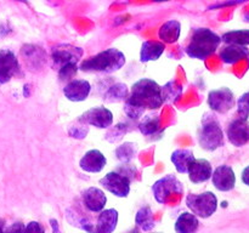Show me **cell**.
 Returning <instances> with one entry per match:
<instances>
[{"mask_svg":"<svg viewBox=\"0 0 249 233\" xmlns=\"http://www.w3.org/2000/svg\"><path fill=\"white\" fill-rule=\"evenodd\" d=\"M91 91V85L85 79H72L63 87V95L72 102L85 101Z\"/></svg>","mask_w":249,"mask_h":233,"instance_id":"14","label":"cell"},{"mask_svg":"<svg viewBox=\"0 0 249 233\" xmlns=\"http://www.w3.org/2000/svg\"><path fill=\"white\" fill-rule=\"evenodd\" d=\"M160 87H162V96L164 102L177 101L182 92V86H180L177 82H169Z\"/></svg>","mask_w":249,"mask_h":233,"instance_id":"28","label":"cell"},{"mask_svg":"<svg viewBox=\"0 0 249 233\" xmlns=\"http://www.w3.org/2000/svg\"><path fill=\"white\" fill-rule=\"evenodd\" d=\"M80 120L87 125L95 126L97 129H107L113 123V113L106 107H92L79 116Z\"/></svg>","mask_w":249,"mask_h":233,"instance_id":"8","label":"cell"},{"mask_svg":"<svg viewBox=\"0 0 249 233\" xmlns=\"http://www.w3.org/2000/svg\"><path fill=\"white\" fill-rule=\"evenodd\" d=\"M125 65V55L118 49H107L97 55L83 61L80 69L84 72L113 73Z\"/></svg>","mask_w":249,"mask_h":233,"instance_id":"3","label":"cell"},{"mask_svg":"<svg viewBox=\"0 0 249 233\" xmlns=\"http://www.w3.org/2000/svg\"><path fill=\"white\" fill-rule=\"evenodd\" d=\"M135 223L136 227H139L142 231H146V232L153 230L156 223L155 217H153V213L152 210H151L150 206H142V208L136 213Z\"/></svg>","mask_w":249,"mask_h":233,"instance_id":"25","label":"cell"},{"mask_svg":"<svg viewBox=\"0 0 249 233\" xmlns=\"http://www.w3.org/2000/svg\"><path fill=\"white\" fill-rule=\"evenodd\" d=\"M107 159L99 150H90L80 158L79 166L85 172H100L106 166Z\"/></svg>","mask_w":249,"mask_h":233,"instance_id":"16","label":"cell"},{"mask_svg":"<svg viewBox=\"0 0 249 233\" xmlns=\"http://www.w3.org/2000/svg\"><path fill=\"white\" fill-rule=\"evenodd\" d=\"M129 96V90L125 84L122 83H117V84L109 86L106 94L104 95V100L107 102H118V101H125L126 97Z\"/></svg>","mask_w":249,"mask_h":233,"instance_id":"27","label":"cell"},{"mask_svg":"<svg viewBox=\"0 0 249 233\" xmlns=\"http://www.w3.org/2000/svg\"><path fill=\"white\" fill-rule=\"evenodd\" d=\"M138 128L142 135H155V133H157L160 129V116H158V114H146L142 118H140Z\"/></svg>","mask_w":249,"mask_h":233,"instance_id":"24","label":"cell"},{"mask_svg":"<svg viewBox=\"0 0 249 233\" xmlns=\"http://www.w3.org/2000/svg\"><path fill=\"white\" fill-rule=\"evenodd\" d=\"M186 205L197 217L208 218L218 209V198L213 192L191 193L186 197Z\"/></svg>","mask_w":249,"mask_h":233,"instance_id":"5","label":"cell"},{"mask_svg":"<svg viewBox=\"0 0 249 233\" xmlns=\"http://www.w3.org/2000/svg\"><path fill=\"white\" fill-rule=\"evenodd\" d=\"M152 1H156V2H162V1H170V0H152Z\"/></svg>","mask_w":249,"mask_h":233,"instance_id":"40","label":"cell"},{"mask_svg":"<svg viewBox=\"0 0 249 233\" xmlns=\"http://www.w3.org/2000/svg\"><path fill=\"white\" fill-rule=\"evenodd\" d=\"M124 112H125V114L130 119H133V120H139V119L142 116L145 109L141 108V107L135 106V104L131 103L130 101H128V100L125 99V104H124Z\"/></svg>","mask_w":249,"mask_h":233,"instance_id":"32","label":"cell"},{"mask_svg":"<svg viewBox=\"0 0 249 233\" xmlns=\"http://www.w3.org/2000/svg\"><path fill=\"white\" fill-rule=\"evenodd\" d=\"M212 181L218 191L229 192L235 188L236 175L229 165H220L212 174Z\"/></svg>","mask_w":249,"mask_h":233,"instance_id":"13","label":"cell"},{"mask_svg":"<svg viewBox=\"0 0 249 233\" xmlns=\"http://www.w3.org/2000/svg\"><path fill=\"white\" fill-rule=\"evenodd\" d=\"M126 100L143 109H158L164 103L162 87L148 78H142L134 83Z\"/></svg>","mask_w":249,"mask_h":233,"instance_id":"1","label":"cell"},{"mask_svg":"<svg viewBox=\"0 0 249 233\" xmlns=\"http://www.w3.org/2000/svg\"><path fill=\"white\" fill-rule=\"evenodd\" d=\"M118 223V211L116 209H105L100 211L97 222L91 233H113Z\"/></svg>","mask_w":249,"mask_h":233,"instance_id":"18","label":"cell"},{"mask_svg":"<svg viewBox=\"0 0 249 233\" xmlns=\"http://www.w3.org/2000/svg\"><path fill=\"white\" fill-rule=\"evenodd\" d=\"M128 131H129V129H128V126H126V124H117V125H114L111 130H108L106 137L113 135V137L109 138L108 141L109 142H116V141L121 140V138L123 137V136L128 133Z\"/></svg>","mask_w":249,"mask_h":233,"instance_id":"33","label":"cell"},{"mask_svg":"<svg viewBox=\"0 0 249 233\" xmlns=\"http://www.w3.org/2000/svg\"><path fill=\"white\" fill-rule=\"evenodd\" d=\"M221 44V36L209 28H197L192 33L190 44L185 49L187 56L196 60H206L213 55Z\"/></svg>","mask_w":249,"mask_h":233,"instance_id":"2","label":"cell"},{"mask_svg":"<svg viewBox=\"0 0 249 233\" xmlns=\"http://www.w3.org/2000/svg\"><path fill=\"white\" fill-rule=\"evenodd\" d=\"M126 233H140V228H139V227H134V228H131V230L129 231V232H126Z\"/></svg>","mask_w":249,"mask_h":233,"instance_id":"38","label":"cell"},{"mask_svg":"<svg viewBox=\"0 0 249 233\" xmlns=\"http://www.w3.org/2000/svg\"><path fill=\"white\" fill-rule=\"evenodd\" d=\"M82 201L89 211L100 213L105 209L107 197L102 189L97 188V187H89L82 192Z\"/></svg>","mask_w":249,"mask_h":233,"instance_id":"15","label":"cell"},{"mask_svg":"<svg viewBox=\"0 0 249 233\" xmlns=\"http://www.w3.org/2000/svg\"><path fill=\"white\" fill-rule=\"evenodd\" d=\"M99 182L105 189H107L113 196L119 197V198H125L130 193L131 180L117 170L105 175Z\"/></svg>","mask_w":249,"mask_h":233,"instance_id":"7","label":"cell"},{"mask_svg":"<svg viewBox=\"0 0 249 233\" xmlns=\"http://www.w3.org/2000/svg\"><path fill=\"white\" fill-rule=\"evenodd\" d=\"M136 150H138V148H136L135 143H131V142L123 143V145H121L119 147L116 148L117 158L123 163L130 162V160L135 157Z\"/></svg>","mask_w":249,"mask_h":233,"instance_id":"29","label":"cell"},{"mask_svg":"<svg viewBox=\"0 0 249 233\" xmlns=\"http://www.w3.org/2000/svg\"><path fill=\"white\" fill-rule=\"evenodd\" d=\"M237 113L240 118L248 119L249 116V91L243 94L237 101Z\"/></svg>","mask_w":249,"mask_h":233,"instance_id":"34","label":"cell"},{"mask_svg":"<svg viewBox=\"0 0 249 233\" xmlns=\"http://www.w3.org/2000/svg\"><path fill=\"white\" fill-rule=\"evenodd\" d=\"M5 230V225H4V221L0 220V233H4Z\"/></svg>","mask_w":249,"mask_h":233,"instance_id":"39","label":"cell"},{"mask_svg":"<svg viewBox=\"0 0 249 233\" xmlns=\"http://www.w3.org/2000/svg\"><path fill=\"white\" fill-rule=\"evenodd\" d=\"M249 51L247 46L233 45V44H226L220 51V58L226 65H235L240 61L247 58Z\"/></svg>","mask_w":249,"mask_h":233,"instance_id":"19","label":"cell"},{"mask_svg":"<svg viewBox=\"0 0 249 233\" xmlns=\"http://www.w3.org/2000/svg\"><path fill=\"white\" fill-rule=\"evenodd\" d=\"M58 78H60L61 82H71L72 79H74L75 74L78 72V66L77 63H67V65L62 66L61 68H58Z\"/></svg>","mask_w":249,"mask_h":233,"instance_id":"30","label":"cell"},{"mask_svg":"<svg viewBox=\"0 0 249 233\" xmlns=\"http://www.w3.org/2000/svg\"><path fill=\"white\" fill-rule=\"evenodd\" d=\"M235 104V96L229 87L213 90L208 95V106L216 113H226Z\"/></svg>","mask_w":249,"mask_h":233,"instance_id":"9","label":"cell"},{"mask_svg":"<svg viewBox=\"0 0 249 233\" xmlns=\"http://www.w3.org/2000/svg\"><path fill=\"white\" fill-rule=\"evenodd\" d=\"M198 142L206 150H215L224 145L223 129L214 114H204L198 131Z\"/></svg>","mask_w":249,"mask_h":233,"instance_id":"4","label":"cell"},{"mask_svg":"<svg viewBox=\"0 0 249 233\" xmlns=\"http://www.w3.org/2000/svg\"><path fill=\"white\" fill-rule=\"evenodd\" d=\"M187 174L192 183H202L211 179L213 174V167L208 160L199 158V159H195V162L190 165Z\"/></svg>","mask_w":249,"mask_h":233,"instance_id":"17","label":"cell"},{"mask_svg":"<svg viewBox=\"0 0 249 233\" xmlns=\"http://www.w3.org/2000/svg\"><path fill=\"white\" fill-rule=\"evenodd\" d=\"M19 63L14 51L9 49L0 50V84L9 83L19 73Z\"/></svg>","mask_w":249,"mask_h":233,"instance_id":"10","label":"cell"},{"mask_svg":"<svg viewBox=\"0 0 249 233\" xmlns=\"http://www.w3.org/2000/svg\"><path fill=\"white\" fill-rule=\"evenodd\" d=\"M198 227V217L192 213H182L175 222L177 233H196Z\"/></svg>","mask_w":249,"mask_h":233,"instance_id":"23","label":"cell"},{"mask_svg":"<svg viewBox=\"0 0 249 233\" xmlns=\"http://www.w3.org/2000/svg\"><path fill=\"white\" fill-rule=\"evenodd\" d=\"M181 33V23L177 19H169L160 26L158 36L164 44H174L179 39Z\"/></svg>","mask_w":249,"mask_h":233,"instance_id":"22","label":"cell"},{"mask_svg":"<svg viewBox=\"0 0 249 233\" xmlns=\"http://www.w3.org/2000/svg\"><path fill=\"white\" fill-rule=\"evenodd\" d=\"M182 191H184V186L174 175H167V176L162 177L156 181L152 186L153 196H155L156 200L160 204L167 203L173 193L181 194Z\"/></svg>","mask_w":249,"mask_h":233,"instance_id":"6","label":"cell"},{"mask_svg":"<svg viewBox=\"0 0 249 233\" xmlns=\"http://www.w3.org/2000/svg\"><path fill=\"white\" fill-rule=\"evenodd\" d=\"M83 55V50L80 48H75L72 45H58L56 46L51 53L53 67L61 68L67 63H78Z\"/></svg>","mask_w":249,"mask_h":233,"instance_id":"11","label":"cell"},{"mask_svg":"<svg viewBox=\"0 0 249 233\" xmlns=\"http://www.w3.org/2000/svg\"><path fill=\"white\" fill-rule=\"evenodd\" d=\"M242 181L243 183L249 186V165L247 167H245L242 171Z\"/></svg>","mask_w":249,"mask_h":233,"instance_id":"37","label":"cell"},{"mask_svg":"<svg viewBox=\"0 0 249 233\" xmlns=\"http://www.w3.org/2000/svg\"><path fill=\"white\" fill-rule=\"evenodd\" d=\"M68 133H70L71 137L73 138H82L87 137L88 133V125L85 123H83L79 118L75 120V125H71L70 129H68Z\"/></svg>","mask_w":249,"mask_h":233,"instance_id":"31","label":"cell"},{"mask_svg":"<svg viewBox=\"0 0 249 233\" xmlns=\"http://www.w3.org/2000/svg\"><path fill=\"white\" fill-rule=\"evenodd\" d=\"M24 233H45V228L38 221H31L24 226Z\"/></svg>","mask_w":249,"mask_h":233,"instance_id":"35","label":"cell"},{"mask_svg":"<svg viewBox=\"0 0 249 233\" xmlns=\"http://www.w3.org/2000/svg\"><path fill=\"white\" fill-rule=\"evenodd\" d=\"M165 50V44L162 41L147 40L143 41L141 45L140 61L141 62H151L157 61L163 55Z\"/></svg>","mask_w":249,"mask_h":233,"instance_id":"21","label":"cell"},{"mask_svg":"<svg viewBox=\"0 0 249 233\" xmlns=\"http://www.w3.org/2000/svg\"><path fill=\"white\" fill-rule=\"evenodd\" d=\"M228 138L236 147H242L249 142V121L248 119L237 118L228 126Z\"/></svg>","mask_w":249,"mask_h":233,"instance_id":"12","label":"cell"},{"mask_svg":"<svg viewBox=\"0 0 249 233\" xmlns=\"http://www.w3.org/2000/svg\"><path fill=\"white\" fill-rule=\"evenodd\" d=\"M195 154L189 148H179L175 150L170 155V160L174 164L175 169L180 174H187L189 167L195 162Z\"/></svg>","mask_w":249,"mask_h":233,"instance_id":"20","label":"cell"},{"mask_svg":"<svg viewBox=\"0 0 249 233\" xmlns=\"http://www.w3.org/2000/svg\"><path fill=\"white\" fill-rule=\"evenodd\" d=\"M4 233H24V225L22 222H15L9 227H5Z\"/></svg>","mask_w":249,"mask_h":233,"instance_id":"36","label":"cell"},{"mask_svg":"<svg viewBox=\"0 0 249 233\" xmlns=\"http://www.w3.org/2000/svg\"><path fill=\"white\" fill-rule=\"evenodd\" d=\"M221 41L225 44L248 46L249 45V29H237V31L226 32L221 36Z\"/></svg>","mask_w":249,"mask_h":233,"instance_id":"26","label":"cell"},{"mask_svg":"<svg viewBox=\"0 0 249 233\" xmlns=\"http://www.w3.org/2000/svg\"><path fill=\"white\" fill-rule=\"evenodd\" d=\"M248 58H249V55H248Z\"/></svg>","mask_w":249,"mask_h":233,"instance_id":"41","label":"cell"}]
</instances>
